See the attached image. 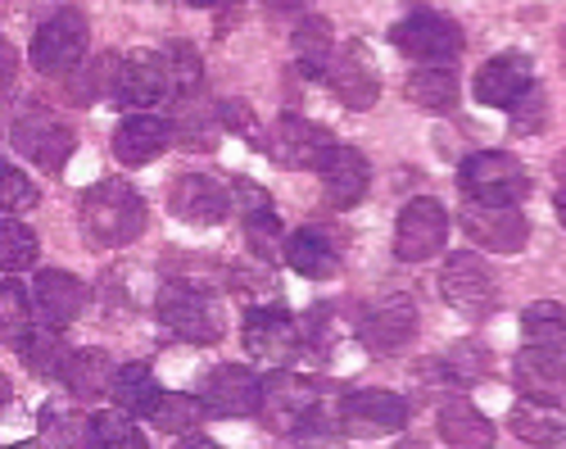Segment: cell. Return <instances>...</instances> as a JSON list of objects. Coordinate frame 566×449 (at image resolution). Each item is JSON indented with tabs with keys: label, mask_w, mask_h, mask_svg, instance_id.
I'll return each instance as SVG.
<instances>
[{
	"label": "cell",
	"mask_w": 566,
	"mask_h": 449,
	"mask_svg": "<svg viewBox=\"0 0 566 449\" xmlns=\"http://www.w3.org/2000/svg\"><path fill=\"white\" fill-rule=\"evenodd\" d=\"M535 86V64L526 51H503L494 55L481 73H476V101L490 109H507L516 105Z\"/></svg>",
	"instance_id": "e0dca14e"
},
{
	"label": "cell",
	"mask_w": 566,
	"mask_h": 449,
	"mask_svg": "<svg viewBox=\"0 0 566 449\" xmlns=\"http://www.w3.org/2000/svg\"><path fill=\"white\" fill-rule=\"evenodd\" d=\"M317 173H322L326 200H332L336 209H354L367 196V187H371V168H367L363 150H354V146H336L332 155L322 159Z\"/></svg>",
	"instance_id": "d6986e66"
},
{
	"label": "cell",
	"mask_w": 566,
	"mask_h": 449,
	"mask_svg": "<svg viewBox=\"0 0 566 449\" xmlns=\"http://www.w3.org/2000/svg\"><path fill=\"white\" fill-rule=\"evenodd\" d=\"M77 222H82V237L91 246H127L146 232V200H140L127 182L109 177V182L86 187L77 200Z\"/></svg>",
	"instance_id": "6da1fadb"
},
{
	"label": "cell",
	"mask_w": 566,
	"mask_h": 449,
	"mask_svg": "<svg viewBox=\"0 0 566 449\" xmlns=\"http://www.w3.org/2000/svg\"><path fill=\"white\" fill-rule=\"evenodd\" d=\"M168 60V73H172V92L186 96V92H200V82H205V69H200V55L191 41H172V46L164 51Z\"/></svg>",
	"instance_id": "ab89813d"
},
{
	"label": "cell",
	"mask_w": 566,
	"mask_h": 449,
	"mask_svg": "<svg viewBox=\"0 0 566 449\" xmlns=\"http://www.w3.org/2000/svg\"><path fill=\"white\" fill-rule=\"evenodd\" d=\"M241 218H245L250 250L263 254V259H276V241H281V218H276V209H259V213H241Z\"/></svg>",
	"instance_id": "7bdbcfd3"
},
{
	"label": "cell",
	"mask_w": 566,
	"mask_h": 449,
	"mask_svg": "<svg viewBox=\"0 0 566 449\" xmlns=\"http://www.w3.org/2000/svg\"><path fill=\"white\" fill-rule=\"evenodd\" d=\"M10 142H14V150H19L28 164L51 168V173H60V168L73 159V150H77L73 127L60 123V114L41 109V105H28V109L14 118Z\"/></svg>",
	"instance_id": "8992f818"
},
{
	"label": "cell",
	"mask_w": 566,
	"mask_h": 449,
	"mask_svg": "<svg viewBox=\"0 0 566 449\" xmlns=\"http://www.w3.org/2000/svg\"><path fill=\"white\" fill-rule=\"evenodd\" d=\"M522 336H526V345L566 354V304H557V300H535V304L522 313Z\"/></svg>",
	"instance_id": "d6a6232c"
},
{
	"label": "cell",
	"mask_w": 566,
	"mask_h": 449,
	"mask_svg": "<svg viewBox=\"0 0 566 449\" xmlns=\"http://www.w3.org/2000/svg\"><path fill=\"white\" fill-rule=\"evenodd\" d=\"M390 41H395V51H403V55L417 60V64H449V60H458L462 46H467V36H462V28H458L453 19L427 14V10L399 19L395 32H390Z\"/></svg>",
	"instance_id": "ba28073f"
},
{
	"label": "cell",
	"mask_w": 566,
	"mask_h": 449,
	"mask_svg": "<svg viewBox=\"0 0 566 449\" xmlns=\"http://www.w3.org/2000/svg\"><path fill=\"white\" fill-rule=\"evenodd\" d=\"M172 96V73H168V60L155 55V51H132L123 64H118V82H114V96L123 109H150L159 101Z\"/></svg>",
	"instance_id": "4fadbf2b"
},
{
	"label": "cell",
	"mask_w": 566,
	"mask_h": 449,
	"mask_svg": "<svg viewBox=\"0 0 566 449\" xmlns=\"http://www.w3.org/2000/svg\"><path fill=\"white\" fill-rule=\"evenodd\" d=\"M562 64H566V28H562Z\"/></svg>",
	"instance_id": "816d5d0a"
},
{
	"label": "cell",
	"mask_w": 566,
	"mask_h": 449,
	"mask_svg": "<svg viewBox=\"0 0 566 449\" xmlns=\"http://www.w3.org/2000/svg\"><path fill=\"white\" fill-rule=\"evenodd\" d=\"M32 323V300L19 282H0V332L19 336Z\"/></svg>",
	"instance_id": "b9f144b4"
},
{
	"label": "cell",
	"mask_w": 566,
	"mask_h": 449,
	"mask_svg": "<svg viewBox=\"0 0 566 449\" xmlns=\"http://www.w3.org/2000/svg\"><path fill=\"white\" fill-rule=\"evenodd\" d=\"M417 336V304L412 295H386L376 300L363 319H358V341L371 354H399Z\"/></svg>",
	"instance_id": "7c38bea8"
},
{
	"label": "cell",
	"mask_w": 566,
	"mask_h": 449,
	"mask_svg": "<svg viewBox=\"0 0 566 449\" xmlns=\"http://www.w3.org/2000/svg\"><path fill=\"white\" fill-rule=\"evenodd\" d=\"M326 395V382H313V377H295L286 368H276L272 377H263V395H259V418L268 431H286L295 436L308 414L322 404Z\"/></svg>",
	"instance_id": "5b68a950"
},
{
	"label": "cell",
	"mask_w": 566,
	"mask_h": 449,
	"mask_svg": "<svg viewBox=\"0 0 566 449\" xmlns=\"http://www.w3.org/2000/svg\"><path fill=\"white\" fill-rule=\"evenodd\" d=\"M516 440L526 445H562L566 440V414H557V404L544 399H522L516 409L507 414Z\"/></svg>",
	"instance_id": "83f0119b"
},
{
	"label": "cell",
	"mask_w": 566,
	"mask_h": 449,
	"mask_svg": "<svg viewBox=\"0 0 566 449\" xmlns=\"http://www.w3.org/2000/svg\"><path fill=\"white\" fill-rule=\"evenodd\" d=\"M69 345L55 327H23L19 332V358L36 373V377H64V364H69Z\"/></svg>",
	"instance_id": "f546056e"
},
{
	"label": "cell",
	"mask_w": 566,
	"mask_h": 449,
	"mask_svg": "<svg viewBox=\"0 0 566 449\" xmlns=\"http://www.w3.org/2000/svg\"><path fill=\"white\" fill-rule=\"evenodd\" d=\"M186 6H196V10H213V6H222V0H186Z\"/></svg>",
	"instance_id": "f907efd6"
},
{
	"label": "cell",
	"mask_w": 566,
	"mask_h": 449,
	"mask_svg": "<svg viewBox=\"0 0 566 449\" xmlns=\"http://www.w3.org/2000/svg\"><path fill=\"white\" fill-rule=\"evenodd\" d=\"M177 101V114H172V142H181L186 150H213L218 146V105H209L200 92H186V96H172Z\"/></svg>",
	"instance_id": "7402d4cb"
},
{
	"label": "cell",
	"mask_w": 566,
	"mask_h": 449,
	"mask_svg": "<svg viewBox=\"0 0 566 449\" xmlns=\"http://www.w3.org/2000/svg\"><path fill=\"white\" fill-rule=\"evenodd\" d=\"M458 187H462L467 200H481V205H522L531 196V177H526V168L516 155L481 150V155L462 159Z\"/></svg>",
	"instance_id": "7a4b0ae2"
},
{
	"label": "cell",
	"mask_w": 566,
	"mask_h": 449,
	"mask_svg": "<svg viewBox=\"0 0 566 449\" xmlns=\"http://www.w3.org/2000/svg\"><path fill=\"white\" fill-rule=\"evenodd\" d=\"M168 209L181 222H191V228H218V222L231 213V191L205 173H186L168 187Z\"/></svg>",
	"instance_id": "9a60e30c"
},
{
	"label": "cell",
	"mask_w": 566,
	"mask_h": 449,
	"mask_svg": "<svg viewBox=\"0 0 566 449\" xmlns=\"http://www.w3.org/2000/svg\"><path fill=\"white\" fill-rule=\"evenodd\" d=\"M507 114H512V132H516V137H539V132L548 127V96L539 92V86H531L522 101L507 105Z\"/></svg>",
	"instance_id": "60d3db41"
},
{
	"label": "cell",
	"mask_w": 566,
	"mask_h": 449,
	"mask_svg": "<svg viewBox=\"0 0 566 449\" xmlns=\"http://www.w3.org/2000/svg\"><path fill=\"white\" fill-rule=\"evenodd\" d=\"M557 168H562V177H566V155H562V164H557Z\"/></svg>",
	"instance_id": "db71d44e"
},
{
	"label": "cell",
	"mask_w": 566,
	"mask_h": 449,
	"mask_svg": "<svg viewBox=\"0 0 566 449\" xmlns=\"http://www.w3.org/2000/svg\"><path fill=\"white\" fill-rule=\"evenodd\" d=\"M444 373H449L458 386L481 382V377L490 373V349H485L481 341H458V345H449V354H444Z\"/></svg>",
	"instance_id": "74e56055"
},
{
	"label": "cell",
	"mask_w": 566,
	"mask_h": 449,
	"mask_svg": "<svg viewBox=\"0 0 566 449\" xmlns=\"http://www.w3.org/2000/svg\"><path fill=\"white\" fill-rule=\"evenodd\" d=\"M172 142V123L164 118H150V114H127L114 132V155L118 164L127 168H140V164H155Z\"/></svg>",
	"instance_id": "44dd1931"
},
{
	"label": "cell",
	"mask_w": 566,
	"mask_h": 449,
	"mask_svg": "<svg viewBox=\"0 0 566 449\" xmlns=\"http://www.w3.org/2000/svg\"><path fill=\"white\" fill-rule=\"evenodd\" d=\"M86 46H91L86 14L73 10V6H64V10H55L51 19L36 28L28 60H32V69L45 73V77H69V73L86 60Z\"/></svg>",
	"instance_id": "3957f363"
},
{
	"label": "cell",
	"mask_w": 566,
	"mask_h": 449,
	"mask_svg": "<svg viewBox=\"0 0 566 449\" xmlns=\"http://www.w3.org/2000/svg\"><path fill=\"white\" fill-rule=\"evenodd\" d=\"M286 263L295 268L300 278H317V282L340 273V254L332 250V241H326L322 232H313V228L291 232V241H286Z\"/></svg>",
	"instance_id": "f1b7e54d"
},
{
	"label": "cell",
	"mask_w": 566,
	"mask_h": 449,
	"mask_svg": "<svg viewBox=\"0 0 566 449\" xmlns=\"http://www.w3.org/2000/svg\"><path fill=\"white\" fill-rule=\"evenodd\" d=\"M86 445L101 449H146V431L132 422V414H91L86 418Z\"/></svg>",
	"instance_id": "d590c367"
},
{
	"label": "cell",
	"mask_w": 566,
	"mask_h": 449,
	"mask_svg": "<svg viewBox=\"0 0 566 449\" xmlns=\"http://www.w3.org/2000/svg\"><path fill=\"white\" fill-rule=\"evenodd\" d=\"M322 82L332 86V96L345 109H371L376 96H381V73H376V60L363 41H349V46H336L332 64H326Z\"/></svg>",
	"instance_id": "8fae6325"
},
{
	"label": "cell",
	"mask_w": 566,
	"mask_h": 449,
	"mask_svg": "<svg viewBox=\"0 0 566 449\" xmlns=\"http://www.w3.org/2000/svg\"><path fill=\"white\" fill-rule=\"evenodd\" d=\"M231 200L241 205V213H259V209H272V196H268L259 182H250V177H241V182L231 187Z\"/></svg>",
	"instance_id": "f6af8a7d"
},
{
	"label": "cell",
	"mask_w": 566,
	"mask_h": 449,
	"mask_svg": "<svg viewBox=\"0 0 566 449\" xmlns=\"http://www.w3.org/2000/svg\"><path fill=\"white\" fill-rule=\"evenodd\" d=\"M159 382L150 373V364H127V368H114V382H109V399L118 404L123 414L132 418H146L155 409V399H159Z\"/></svg>",
	"instance_id": "4dcf8cb0"
},
{
	"label": "cell",
	"mask_w": 566,
	"mask_h": 449,
	"mask_svg": "<svg viewBox=\"0 0 566 449\" xmlns=\"http://www.w3.org/2000/svg\"><path fill=\"white\" fill-rule=\"evenodd\" d=\"M345 422H358L363 431H403L408 399L395 390H354L345 395Z\"/></svg>",
	"instance_id": "603a6c76"
},
{
	"label": "cell",
	"mask_w": 566,
	"mask_h": 449,
	"mask_svg": "<svg viewBox=\"0 0 566 449\" xmlns=\"http://www.w3.org/2000/svg\"><path fill=\"white\" fill-rule=\"evenodd\" d=\"M10 404V382H6V373H0V409Z\"/></svg>",
	"instance_id": "c3c4849f"
},
{
	"label": "cell",
	"mask_w": 566,
	"mask_h": 449,
	"mask_svg": "<svg viewBox=\"0 0 566 449\" xmlns=\"http://www.w3.org/2000/svg\"><path fill=\"white\" fill-rule=\"evenodd\" d=\"M440 295L449 309H458L467 323H485L499 309V282L481 254H453L440 268Z\"/></svg>",
	"instance_id": "277c9868"
},
{
	"label": "cell",
	"mask_w": 566,
	"mask_h": 449,
	"mask_svg": "<svg viewBox=\"0 0 566 449\" xmlns=\"http://www.w3.org/2000/svg\"><path fill=\"white\" fill-rule=\"evenodd\" d=\"M36 205H41V191H36L32 177L23 168L0 159V209H6V213H23V209H36Z\"/></svg>",
	"instance_id": "f35d334b"
},
{
	"label": "cell",
	"mask_w": 566,
	"mask_h": 449,
	"mask_svg": "<svg viewBox=\"0 0 566 449\" xmlns=\"http://www.w3.org/2000/svg\"><path fill=\"white\" fill-rule=\"evenodd\" d=\"M336 150L332 132L322 123H308L300 114H286L272 123V137H268V155L281 168H322V159Z\"/></svg>",
	"instance_id": "5bb4252c"
},
{
	"label": "cell",
	"mask_w": 566,
	"mask_h": 449,
	"mask_svg": "<svg viewBox=\"0 0 566 449\" xmlns=\"http://www.w3.org/2000/svg\"><path fill=\"white\" fill-rule=\"evenodd\" d=\"M403 96L417 105V109H453L458 105V73L449 64H421L408 73L403 82Z\"/></svg>",
	"instance_id": "4316f807"
},
{
	"label": "cell",
	"mask_w": 566,
	"mask_h": 449,
	"mask_svg": "<svg viewBox=\"0 0 566 449\" xmlns=\"http://www.w3.org/2000/svg\"><path fill=\"white\" fill-rule=\"evenodd\" d=\"M449 241V213L436 196H417L403 205L399 222H395V254L403 263H427L444 250Z\"/></svg>",
	"instance_id": "9c48e42d"
},
{
	"label": "cell",
	"mask_w": 566,
	"mask_h": 449,
	"mask_svg": "<svg viewBox=\"0 0 566 449\" xmlns=\"http://www.w3.org/2000/svg\"><path fill=\"white\" fill-rule=\"evenodd\" d=\"M109 382H114V368L101 349H73L69 354L64 386L73 390V399H101V395H109Z\"/></svg>",
	"instance_id": "1f68e13d"
},
{
	"label": "cell",
	"mask_w": 566,
	"mask_h": 449,
	"mask_svg": "<svg viewBox=\"0 0 566 449\" xmlns=\"http://www.w3.org/2000/svg\"><path fill=\"white\" fill-rule=\"evenodd\" d=\"M14 77H19V51L10 46L6 36H0V96L14 86Z\"/></svg>",
	"instance_id": "7dc6e473"
},
{
	"label": "cell",
	"mask_w": 566,
	"mask_h": 449,
	"mask_svg": "<svg viewBox=\"0 0 566 449\" xmlns=\"http://www.w3.org/2000/svg\"><path fill=\"white\" fill-rule=\"evenodd\" d=\"M440 436L458 449H485V445H494V422L471 399H444L440 404Z\"/></svg>",
	"instance_id": "d4e9b609"
},
{
	"label": "cell",
	"mask_w": 566,
	"mask_h": 449,
	"mask_svg": "<svg viewBox=\"0 0 566 449\" xmlns=\"http://www.w3.org/2000/svg\"><path fill=\"white\" fill-rule=\"evenodd\" d=\"M462 232L476 241L481 250L494 254H522L531 241V222L516 205H481V200H467L462 205Z\"/></svg>",
	"instance_id": "30bf717a"
},
{
	"label": "cell",
	"mask_w": 566,
	"mask_h": 449,
	"mask_svg": "<svg viewBox=\"0 0 566 449\" xmlns=\"http://www.w3.org/2000/svg\"><path fill=\"white\" fill-rule=\"evenodd\" d=\"M36 254H41L36 232L14 218H0V268H6V273H23V268L36 263Z\"/></svg>",
	"instance_id": "8d00e7d4"
},
{
	"label": "cell",
	"mask_w": 566,
	"mask_h": 449,
	"mask_svg": "<svg viewBox=\"0 0 566 449\" xmlns=\"http://www.w3.org/2000/svg\"><path fill=\"white\" fill-rule=\"evenodd\" d=\"M155 313H159V323L168 332H177L181 341H196V345H213L222 336V309L196 291V286H181V282H168L155 300Z\"/></svg>",
	"instance_id": "52a82bcc"
},
{
	"label": "cell",
	"mask_w": 566,
	"mask_h": 449,
	"mask_svg": "<svg viewBox=\"0 0 566 449\" xmlns=\"http://www.w3.org/2000/svg\"><path fill=\"white\" fill-rule=\"evenodd\" d=\"M41 436H45V440H64V445H77V440H86V418H69V414L45 409Z\"/></svg>",
	"instance_id": "ee69618b"
},
{
	"label": "cell",
	"mask_w": 566,
	"mask_h": 449,
	"mask_svg": "<svg viewBox=\"0 0 566 449\" xmlns=\"http://www.w3.org/2000/svg\"><path fill=\"white\" fill-rule=\"evenodd\" d=\"M118 55H96V60H82L73 73H69V101L73 105H91L101 96H114V82H118Z\"/></svg>",
	"instance_id": "836d02e7"
},
{
	"label": "cell",
	"mask_w": 566,
	"mask_h": 449,
	"mask_svg": "<svg viewBox=\"0 0 566 449\" xmlns=\"http://www.w3.org/2000/svg\"><path fill=\"white\" fill-rule=\"evenodd\" d=\"M218 123H222V132H254L250 105H235V101H222L218 105Z\"/></svg>",
	"instance_id": "bcb514c9"
},
{
	"label": "cell",
	"mask_w": 566,
	"mask_h": 449,
	"mask_svg": "<svg viewBox=\"0 0 566 449\" xmlns=\"http://www.w3.org/2000/svg\"><path fill=\"white\" fill-rule=\"evenodd\" d=\"M557 222L566 228V191H557Z\"/></svg>",
	"instance_id": "681fc988"
},
{
	"label": "cell",
	"mask_w": 566,
	"mask_h": 449,
	"mask_svg": "<svg viewBox=\"0 0 566 449\" xmlns=\"http://www.w3.org/2000/svg\"><path fill=\"white\" fill-rule=\"evenodd\" d=\"M205 404L222 418H250L259 414V395H263V377H254V368L245 364H222L205 377L200 386Z\"/></svg>",
	"instance_id": "ac0fdd59"
},
{
	"label": "cell",
	"mask_w": 566,
	"mask_h": 449,
	"mask_svg": "<svg viewBox=\"0 0 566 449\" xmlns=\"http://www.w3.org/2000/svg\"><path fill=\"white\" fill-rule=\"evenodd\" d=\"M241 332H245V349L272 368H286L300 354V327L291 313H281V309H250Z\"/></svg>",
	"instance_id": "2e32d148"
},
{
	"label": "cell",
	"mask_w": 566,
	"mask_h": 449,
	"mask_svg": "<svg viewBox=\"0 0 566 449\" xmlns=\"http://www.w3.org/2000/svg\"><path fill=\"white\" fill-rule=\"evenodd\" d=\"M86 300H91V291H86V286H82V278H73V273H60V268H45V273L36 278V304H41V313H45V319H51L55 327H60V323L82 319Z\"/></svg>",
	"instance_id": "cb8c5ba5"
},
{
	"label": "cell",
	"mask_w": 566,
	"mask_h": 449,
	"mask_svg": "<svg viewBox=\"0 0 566 449\" xmlns=\"http://www.w3.org/2000/svg\"><path fill=\"white\" fill-rule=\"evenodd\" d=\"M205 409H209V404H205V395H159L155 399V409L146 414L164 436H186V431H196L200 422H205Z\"/></svg>",
	"instance_id": "e575fe53"
},
{
	"label": "cell",
	"mask_w": 566,
	"mask_h": 449,
	"mask_svg": "<svg viewBox=\"0 0 566 449\" xmlns=\"http://www.w3.org/2000/svg\"><path fill=\"white\" fill-rule=\"evenodd\" d=\"M512 377H516V390L531 395V399H544V404H562L566 399V364H562V354H553V349L526 345L522 354H516Z\"/></svg>",
	"instance_id": "ffe728a7"
},
{
	"label": "cell",
	"mask_w": 566,
	"mask_h": 449,
	"mask_svg": "<svg viewBox=\"0 0 566 449\" xmlns=\"http://www.w3.org/2000/svg\"><path fill=\"white\" fill-rule=\"evenodd\" d=\"M272 6H295V0H272Z\"/></svg>",
	"instance_id": "f5cc1de1"
},
{
	"label": "cell",
	"mask_w": 566,
	"mask_h": 449,
	"mask_svg": "<svg viewBox=\"0 0 566 449\" xmlns=\"http://www.w3.org/2000/svg\"><path fill=\"white\" fill-rule=\"evenodd\" d=\"M291 51H295V64H300L304 77H322L326 64H332V55H336V32H332V23H326L322 14L300 19V28H295V36H291Z\"/></svg>",
	"instance_id": "484cf974"
}]
</instances>
